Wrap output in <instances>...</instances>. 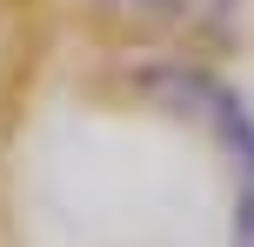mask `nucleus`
I'll list each match as a JSON object with an SVG mask.
<instances>
[{"label": "nucleus", "instance_id": "f257e3e1", "mask_svg": "<svg viewBox=\"0 0 254 247\" xmlns=\"http://www.w3.org/2000/svg\"><path fill=\"white\" fill-rule=\"evenodd\" d=\"M140 94L167 114L194 120L207 134L234 181V214H228V247H254V100L234 80H221L201 60H154L140 67Z\"/></svg>", "mask_w": 254, "mask_h": 247}, {"label": "nucleus", "instance_id": "f03ea898", "mask_svg": "<svg viewBox=\"0 0 254 247\" xmlns=\"http://www.w3.org/2000/svg\"><path fill=\"white\" fill-rule=\"evenodd\" d=\"M94 7L121 13V20H167V13H181V0H94Z\"/></svg>", "mask_w": 254, "mask_h": 247}]
</instances>
